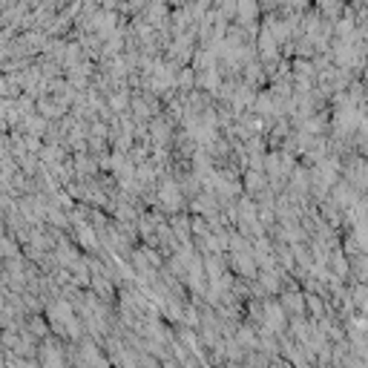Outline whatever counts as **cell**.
<instances>
[{
	"instance_id": "obj_1",
	"label": "cell",
	"mask_w": 368,
	"mask_h": 368,
	"mask_svg": "<svg viewBox=\"0 0 368 368\" xmlns=\"http://www.w3.org/2000/svg\"><path fill=\"white\" fill-rule=\"evenodd\" d=\"M346 182L360 193V190H368V161L362 159H351L346 164Z\"/></svg>"
},
{
	"instance_id": "obj_2",
	"label": "cell",
	"mask_w": 368,
	"mask_h": 368,
	"mask_svg": "<svg viewBox=\"0 0 368 368\" xmlns=\"http://www.w3.org/2000/svg\"><path fill=\"white\" fill-rule=\"evenodd\" d=\"M159 202H161L167 210H179V207L184 205L179 184H176V182H164V184H161V190H159Z\"/></svg>"
},
{
	"instance_id": "obj_3",
	"label": "cell",
	"mask_w": 368,
	"mask_h": 368,
	"mask_svg": "<svg viewBox=\"0 0 368 368\" xmlns=\"http://www.w3.org/2000/svg\"><path fill=\"white\" fill-rule=\"evenodd\" d=\"M285 323V314H282V305L277 302H265V325L271 331H279Z\"/></svg>"
},
{
	"instance_id": "obj_4",
	"label": "cell",
	"mask_w": 368,
	"mask_h": 368,
	"mask_svg": "<svg viewBox=\"0 0 368 368\" xmlns=\"http://www.w3.org/2000/svg\"><path fill=\"white\" fill-rule=\"evenodd\" d=\"M150 130H153V138H156V141H167V138H170V127H167L164 118H156L153 124H150Z\"/></svg>"
},
{
	"instance_id": "obj_5",
	"label": "cell",
	"mask_w": 368,
	"mask_h": 368,
	"mask_svg": "<svg viewBox=\"0 0 368 368\" xmlns=\"http://www.w3.org/2000/svg\"><path fill=\"white\" fill-rule=\"evenodd\" d=\"M262 187H265V176L262 173H256V176L248 173V190L251 193H262Z\"/></svg>"
}]
</instances>
